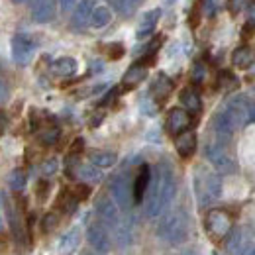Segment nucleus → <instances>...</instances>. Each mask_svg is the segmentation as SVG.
I'll return each instance as SVG.
<instances>
[{"label":"nucleus","instance_id":"nucleus-1","mask_svg":"<svg viewBox=\"0 0 255 255\" xmlns=\"http://www.w3.org/2000/svg\"><path fill=\"white\" fill-rule=\"evenodd\" d=\"M175 192H177L175 175L167 163H161L155 171L153 181L149 183V192H147V200H145V216L147 218L159 216L175 198Z\"/></svg>","mask_w":255,"mask_h":255},{"label":"nucleus","instance_id":"nucleus-2","mask_svg":"<svg viewBox=\"0 0 255 255\" xmlns=\"http://www.w3.org/2000/svg\"><path fill=\"white\" fill-rule=\"evenodd\" d=\"M157 234L167 244H173V246L183 244L189 236L187 212L183 208H173V210L165 212L163 218L159 220V226H157Z\"/></svg>","mask_w":255,"mask_h":255},{"label":"nucleus","instance_id":"nucleus-3","mask_svg":"<svg viewBox=\"0 0 255 255\" xmlns=\"http://www.w3.org/2000/svg\"><path fill=\"white\" fill-rule=\"evenodd\" d=\"M194 192L200 206H208L222 194V179L216 171H210L206 167H196L194 171Z\"/></svg>","mask_w":255,"mask_h":255},{"label":"nucleus","instance_id":"nucleus-4","mask_svg":"<svg viewBox=\"0 0 255 255\" xmlns=\"http://www.w3.org/2000/svg\"><path fill=\"white\" fill-rule=\"evenodd\" d=\"M204 155L218 173L230 175L236 171V161L230 157V153L226 151L224 143H220V141H208L204 147Z\"/></svg>","mask_w":255,"mask_h":255},{"label":"nucleus","instance_id":"nucleus-5","mask_svg":"<svg viewBox=\"0 0 255 255\" xmlns=\"http://www.w3.org/2000/svg\"><path fill=\"white\" fill-rule=\"evenodd\" d=\"M110 194H112L114 202L118 204V208H122L124 212L129 210V206L133 202V187H131L129 177L126 173H120L110 181Z\"/></svg>","mask_w":255,"mask_h":255},{"label":"nucleus","instance_id":"nucleus-6","mask_svg":"<svg viewBox=\"0 0 255 255\" xmlns=\"http://www.w3.org/2000/svg\"><path fill=\"white\" fill-rule=\"evenodd\" d=\"M204 226H206V232L212 240H222L224 236H228L232 232V218L224 210H210L206 214Z\"/></svg>","mask_w":255,"mask_h":255},{"label":"nucleus","instance_id":"nucleus-7","mask_svg":"<svg viewBox=\"0 0 255 255\" xmlns=\"http://www.w3.org/2000/svg\"><path fill=\"white\" fill-rule=\"evenodd\" d=\"M35 49H37V43L32 35H26V33H18L14 35L12 39V57L18 65H28L35 55Z\"/></svg>","mask_w":255,"mask_h":255},{"label":"nucleus","instance_id":"nucleus-8","mask_svg":"<svg viewBox=\"0 0 255 255\" xmlns=\"http://www.w3.org/2000/svg\"><path fill=\"white\" fill-rule=\"evenodd\" d=\"M248 100L244 96H236L228 102L226 110H224V116L228 118V122L232 124L234 129H240L244 128V124L248 122Z\"/></svg>","mask_w":255,"mask_h":255},{"label":"nucleus","instance_id":"nucleus-9","mask_svg":"<svg viewBox=\"0 0 255 255\" xmlns=\"http://www.w3.org/2000/svg\"><path fill=\"white\" fill-rule=\"evenodd\" d=\"M96 214H98V218H100V222L104 224L106 228H116L118 224H120V210H118V204L112 200V198H108V196H100L98 200H96Z\"/></svg>","mask_w":255,"mask_h":255},{"label":"nucleus","instance_id":"nucleus-10","mask_svg":"<svg viewBox=\"0 0 255 255\" xmlns=\"http://www.w3.org/2000/svg\"><path fill=\"white\" fill-rule=\"evenodd\" d=\"M87 238H89V244L95 248L96 252H100V254H106L112 248V242H110V236H108L104 224H91L89 230H87Z\"/></svg>","mask_w":255,"mask_h":255},{"label":"nucleus","instance_id":"nucleus-11","mask_svg":"<svg viewBox=\"0 0 255 255\" xmlns=\"http://www.w3.org/2000/svg\"><path fill=\"white\" fill-rule=\"evenodd\" d=\"M191 124H192V118L185 108H173L169 112V116H167V129L173 135H179V133L187 131Z\"/></svg>","mask_w":255,"mask_h":255},{"label":"nucleus","instance_id":"nucleus-12","mask_svg":"<svg viewBox=\"0 0 255 255\" xmlns=\"http://www.w3.org/2000/svg\"><path fill=\"white\" fill-rule=\"evenodd\" d=\"M57 2L55 0H37L32 8V18L37 24H47L55 18Z\"/></svg>","mask_w":255,"mask_h":255},{"label":"nucleus","instance_id":"nucleus-13","mask_svg":"<svg viewBox=\"0 0 255 255\" xmlns=\"http://www.w3.org/2000/svg\"><path fill=\"white\" fill-rule=\"evenodd\" d=\"M159 18H161V10H159V8L145 12V14L141 16L139 24H137V32H135L137 39H145V37H149V35L153 33V30H155V26H157Z\"/></svg>","mask_w":255,"mask_h":255},{"label":"nucleus","instance_id":"nucleus-14","mask_svg":"<svg viewBox=\"0 0 255 255\" xmlns=\"http://www.w3.org/2000/svg\"><path fill=\"white\" fill-rule=\"evenodd\" d=\"M149 183H151V171L147 165H141L137 175H135V181H133V202H141L145 192L149 189Z\"/></svg>","mask_w":255,"mask_h":255},{"label":"nucleus","instance_id":"nucleus-15","mask_svg":"<svg viewBox=\"0 0 255 255\" xmlns=\"http://www.w3.org/2000/svg\"><path fill=\"white\" fill-rule=\"evenodd\" d=\"M95 10V2L93 0H81L75 6V14H73V28L81 30L87 24H91V14Z\"/></svg>","mask_w":255,"mask_h":255},{"label":"nucleus","instance_id":"nucleus-16","mask_svg":"<svg viewBox=\"0 0 255 255\" xmlns=\"http://www.w3.org/2000/svg\"><path fill=\"white\" fill-rule=\"evenodd\" d=\"M212 129H214L216 141H220L224 145H226V143L232 139V135H234V128L228 122V118L224 116V112L216 114V116L212 118Z\"/></svg>","mask_w":255,"mask_h":255},{"label":"nucleus","instance_id":"nucleus-17","mask_svg":"<svg viewBox=\"0 0 255 255\" xmlns=\"http://www.w3.org/2000/svg\"><path fill=\"white\" fill-rule=\"evenodd\" d=\"M175 147H177L181 157H191L192 153H194V149H196V135H194V131L187 129V131L179 133L175 137Z\"/></svg>","mask_w":255,"mask_h":255},{"label":"nucleus","instance_id":"nucleus-18","mask_svg":"<svg viewBox=\"0 0 255 255\" xmlns=\"http://www.w3.org/2000/svg\"><path fill=\"white\" fill-rule=\"evenodd\" d=\"M145 77H147V67H145V65H141V63L131 65L126 71L124 79H122V85L128 87V89H129V87H135V85H139Z\"/></svg>","mask_w":255,"mask_h":255},{"label":"nucleus","instance_id":"nucleus-19","mask_svg":"<svg viewBox=\"0 0 255 255\" xmlns=\"http://www.w3.org/2000/svg\"><path fill=\"white\" fill-rule=\"evenodd\" d=\"M77 69H79V65L73 57H59L51 63V71L57 77H71L77 73Z\"/></svg>","mask_w":255,"mask_h":255},{"label":"nucleus","instance_id":"nucleus-20","mask_svg":"<svg viewBox=\"0 0 255 255\" xmlns=\"http://www.w3.org/2000/svg\"><path fill=\"white\" fill-rule=\"evenodd\" d=\"M110 22H112V10L108 6H95L91 14V26L100 30V28H106Z\"/></svg>","mask_w":255,"mask_h":255},{"label":"nucleus","instance_id":"nucleus-21","mask_svg":"<svg viewBox=\"0 0 255 255\" xmlns=\"http://www.w3.org/2000/svg\"><path fill=\"white\" fill-rule=\"evenodd\" d=\"M171 91H173V83H171V79L165 77V75H159V77L155 79L153 87H151V93H153V96H155L159 102L171 95Z\"/></svg>","mask_w":255,"mask_h":255},{"label":"nucleus","instance_id":"nucleus-22","mask_svg":"<svg viewBox=\"0 0 255 255\" xmlns=\"http://www.w3.org/2000/svg\"><path fill=\"white\" fill-rule=\"evenodd\" d=\"M254 59H255V55L250 47H238V49L234 51V55H232V63L236 65L238 69H248V67H252Z\"/></svg>","mask_w":255,"mask_h":255},{"label":"nucleus","instance_id":"nucleus-23","mask_svg":"<svg viewBox=\"0 0 255 255\" xmlns=\"http://www.w3.org/2000/svg\"><path fill=\"white\" fill-rule=\"evenodd\" d=\"M181 102H183V106H185L187 112H198V110L202 108L200 96H198L196 91H192V89H185V91L181 93Z\"/></svg>","mask_w":255,"mask_h":255},{"label":"nucleus","instance_id":"nucleus-24","mask_svg":"<svg viewBox=\"0 0 255 255\" xmlns=\"http://www.w3.org/2000/svg\"><path fill=\"white\" fill-rule=\"evenodd\" d=\"M79 240H81V232H79V228L69 230L63 238L59 240V252H63V254L73 252V250L79 246Z\"/></svg>","mask_w":255,"mask_h":255},{"label":"nucleus","instance_id":"nucleus-25","mask_svg":"<svg viewBox=\"0 0 255 255\" xmlns=\"http://www.w3.org/2000/svg\"><path fill=\"white\" fill-rule=\"evenodd\" d=\"M244 248H246L244 232H242V230H234V232H232V236H230V240H228V244H226L228 254L230 255H242Z\"/></svg>","mask_w":255,"mask_h":255},{"label":"nucleus","instance_id":"nucleus-26","mask_svg":"<svg viewBox=\"0 0 255 255\" xmlns=\"http://www.w3.org/2000/svg\"><path fill=\"white\" fill-rule=\"evenodd\" d=\"M89 159L98 169H108V167H112L116 163V153H112V151H93L89 155Z\"/></svg>","mask_w":255,"mask_h":255},{"label":"nucleus","instance_id":"nucleus-27","mask_svg":"<svg viewBox=\"0 0 255 255\" xmlns=\"http://www.w3.org/2000/svg\"><path fill=\"white\" fill-rule=\"evenodd\" d=\"M77 175L83 179V181H87V183H98L100 179H102V171L93 165V163H89V165H79L77 167Z\"/></svg>","mask_w":255,"mask_h":255},{"label":"nucleus","instance_id":"nucleus-28","mask_svg":"<svg viewBox=\"0 0 255 255\" xmlns=\"http://www.w3.org/2000/svg\"><path fill=\"white\" fill-rule=\"evenodd\" d=\"M112 2H114L116 10H118L122 16H131L133 10H135L143 0H112Z\"/></svg>","mask_w":255,"mask_h":255},{"label":"nucleus","instance_id":"nucleus-29","mask_svg":"<svg viewBox=\"0 0 255 255\" xmlns=\"http://www.w3.org/2000/svg\"><path fill=\"white\" fill-rule=\"evenodd\" d=\"M8 185H10V189H12V191H22V189H24V185H26V173H24L22 169L12 171V173H10V177H8Z\"/></svg>","mask_w":255,"mask_h":255},{"label":"nucleus","instance_id":"nucleus-30","mask_svg":"<svg viewBox=\"0 0 255 255\" xmlns=\"http://www.w3.org/2000/svg\"><path fill=\"white\" fill-rule=\"evenodd\" d=\"M39 139L45 143V145H53L57 139H59V128H43L41 131H39Z\"/></svg>","mask_w":255,"mask_h":255},{"label":"nucleus","instance_id":"nucleus-31","mask_svg":"<svg viewBox=\"0 0 255 255\" xmlns=\"http://www.w3.org/2000/svg\"><path fill=\"white\" fill-rule=\"evenodd\" d=\"M57 169H59V161L57 159H47L43 165H41V173H43L45 177L55 175V173H57Z\"/></svg>","mask_w":255,"mask_h":255},{"label":"nucleus","instance_id":"nucleus-32","mask_svg":"<svg viewBox=\"0 0 255 255\" xmlns=\"http://www.w3.org/2000/svg\"><path fill=\"white\" fill-rule=\"evenodd\" d=\"M204 75H206L204 65H194V69H192V81L194 83H200L204 79Z\"/></svg>","mask_w":255,"mask_h":255},{"label":"nucleus","instance_id":"nucleus-33","mask_svg":"<svg viewBox=\"0 0 255 255\" xmlns=\"http://www.w3.org/2000/svg\"><path fill=\"white\" fill-rule=\"evenodd\" d=\"M242 8H248V0H230V12L238 14Z\"/></svg>","mask_w":255,"mask_h":255},{"label":"nucleus","instance_id":"nucleus-34","mask_svg":"<svg viewBox=\"0 0 255 255\" xmlns=\"http://www.w3.org/2000/svg\"><path fill=\"white\" fill-rule=\"evenodd\" d=\"M55 224H57V216H55V214H47V216H45V224H43V230L49 232Z\"/></svg>","mask_w":255,"mask_h":255},{"label":"nucleus","instance_id":"nucleus-35","mask_svg":"<svg viewBox=\"0 0 255 255\" xmlns=\"http://www.w3.org/2000/svg\"><path fill=\"white\" fill-rule=\"evenodd\" d=\"M59 4H61V10L63 12H69V10H73L79 4V0H59Z\"/></svg>","mask_w":255,"mask_h":255},{"label":"nucleus","instance_id":"nucleus-36","mask_svg":"<svg viewBox=\"0 0 255 255\" xmlns=\"http://www.w3.org/2000/svg\"><path fill=\"white\" fill-rule=\"evenodd\" d=\"M248 22H250L252 28H255V2H252L248 6Z\"/></svg>","mask_w":255,"mask_h":255},{"label":"nucleus","instance_id":"nucleus-37","mask_svg":"<svg viewBox=\"0 0 255 255\" xmlns=\"http://www.w3.org/2000/svg\"><path fill=\"white\" fill-rule=\"evenodd\" d=\"M248 122L255 124V102H252V104L248 106Z\"/></svg>","mask_w":255,"mask_h":255},{"label":"nucleus","instance_id":"nucleus-38","mask_svg":"<svg viewBox=\"0 0 255 255\" xmlns=\"http://www.w3.org/2000/svg\"><path fill=\"white\" fill-rule=\"evenodd\" d=\"M242 255H255V244H246Z\"/></svg>","mask_w":255,"mask_h":255},{"label":"nucleus","instance_id":"nucleus-39","mask_svg":"<svg viewBox=\"0 0 255 255\" xmlns=\"http://www.w3.org/2000/svg\"><path fill=\"white\" fill-rule=\"evenodd\" d=\"M2 226H4V218H2V206H0V230H2Z\"/></svg>","mask_w":255,"mask_h":255},{"label":"nucleus","instance_id":"nucleus-40","mask_svg":"<svg viewBox=\"0 0 255 255\" xmlns=\"http://www.w3.org/2000/svg\"><path fill=\"white\" fill-rule=\"evenodd\" d=\"M183 255H200V254H196V252H192V250H187Z\"/></svg>","mask_w":255,"mask_h":255},{"label":"nucleus","instance_id":"nucleus-41","mask_svg":"<svg viewBox=\"0 0 255 255\" xmlns=\"http://www.w3.org/2000/svg\"><path fill=\"white\" fill-rule=\"evenodd\" d=\"M14 2H18V4H20V2H24V0H14Z\"/></svg>","mask_w":255,"mask_h":255},{"label":"nucleus","instance_id":"nucleus-42","mask_svg":"<svg viewBox=\"0 0 255 255\" xmlns=\"http://www.w3.org/2000/svg\"><path fill=\"white\" fill-rule=\"evenodd\" d=\"M165 2H175V0H165Z\"/></svg>","mask_w":255,"mask_h":255}]
</instances>
